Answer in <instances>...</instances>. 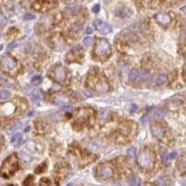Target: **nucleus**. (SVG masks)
I'll list each match as a JSON object with an SVG mask.
<instances>
[{
  "label": "nucleus",
  "mask_w": 186,
  "mask_h": 186,
  "mask_svg": "<svg viewBox=\"0 0 186 186\" xmlns=\"http://www.w3.org/2000/svg\"><path fill=\"white\" fill-rule=\"evenodd\" d=\"M79 54H83L82 49L80 47H76L72 51H70V54L66 56L67 62H78L79 61Z\"/></svg>",
  "instance_id": "4468645a"
},
{
  "label": "nucleus",
  "mask_w": 186,
  "mask_h": 186,
  "mask_svg": "<svg viewBox=\"0 0 186 186\" xmlns=\"http://www.w3.org/2000/svg\"><path fill=\"white\" fill-rule=\"evenodd\" d=\"M9 97H10V91H9V90L3 89V90H1V91H0V98H1L2 100H8Z\"/></svg>",
  "instance_id": "4be33fe9"
},
{
  "label": "nucleus",
  "mask_w": 186,
  "mask_h": 186,
  "mask_svg": "<svg viewBox=\"0 0 186 186\" xmlns=\"http://www.w3.org/2000/svg\"><path fill=\"white\" fill-rule=\"evenodd\" d=\"M34 177L33 176H27L23 182V186H33Z\"/></svg>",
  "instance_id": "412c9836"
},
{
  "label": "nucleus",
  "mask_w": 186,
  "mask_h": 186,
  "mask_svg": "<svg viewBox=\"0 0 186 186\" xmlns=\"http://www.w3.org/2000/svg\"><path fill=\"white\" fill-rule=\"evenodd\" d=\"M175 156H176V152L171 153V154H170V159H173V158H175Z\"/></svg>",
  "instance_id": "72a5a7b5"
},
{
  "label": "nucleus",
  "mask_w": 186,
  "mask_h": 186,
  "mask_svg": "<svg viewBox=\"0 0 186 186\" xmlns=\"http://www.w3.org/2000/svg\"><path fill=\"white\" fill-rule=\"evenodd\" d=\"M149 76H149V73H147V72H142V73L140 72V79L143 80V81H146V80H149Z\"/></svg>",
  "instance_id": "393cba45"
},
{
  "label": "nucleus",
  "mask_w": 186,
  "mask_h": 186,
  "mask_svg": "<svg viewBox=\"0 0 186 186\" xmlns=\"http://www.w3.org/2000/svg\"><path fill=\"white\" fill-rule=\"evenodd\" d=\"M135 153H136V149H135V147H130V149H128V155L133 156L135 155Z\"/></svg>",
  "instance_id": "c85d7f7f"
},
{
  "label": "nucleus",
  "mask_w": 186,
  "mask_h": 186,
  "mask_svg": "<svg viewBox=\"0 0 186 186\" xmlns=\"http://www.w3.org/2000/svg\"><path fill=\"white\" fill-rule=\"evenodd\" d=\"M128 184L130 186H140V179L137 176H133L128 178Z\"/></svg>",
  "instance_id": "a211bd4d"
},
{
  "label": "nucleus",
  "mask_w": 186,
  "mask_h": 186,
  "mask_svg": "<svg viewBox=\"0 0 186 186\" xmlns=\"http://www.w3.org/2000/svg\"><path fill=\"white\" fill-rule=\"evenodd\" d=\"M162 112H161V111H156L155 112V114H154V118H155V119H160V118H162Z\"/></svg>",
  "instance_id": "c756f323"
},
{
  "label": "nucleus",
  "mask_w": 186,
  "mask_h": 186,
  "mask_svg": "<svg viewBox=\"0 0 186 186\" xmlns=\"http://www.w3.org/2000/svg\"><path fill=\"white\" fill-rule=\"evenodd\" d=\"M6 24V17L1 12H0V27H3Z\"/></svg>",
  "instance_id": "cd10ccee"
},
{
  "label": "nucleus",
  "mask_w": 186,
  "mask_h": 186,
  "mask_svg": "<svg viewBox=\"0 0 186 186\" xmlns=\"http://www.w3.org/2000/svg\"><path fill=\"white\" fill-rule=\"evenodd\" d=\"M100 10V5H95V6L93 7V12L94 13H97Z\"/></svg>",
  "instance_id": "2f4dec72"
},
{
  "label": "nucleus",
  "mask_w": 186,
  "mask_h": 186,
  "mask_svg": "<svg viewBox=\"0 0 186 186\" xmlns=\"http://www.w3.org/2000/svg\"><path fill=\"white\" fill-rule=\"evenodd\" d=\"M39 186H58V182L51 179V178H48V177H45V178H41Z\"/></svg>",
  "instance_id": "2eb2a0df"
},
{
  "label": "nucleus",
  "mask_w": 186,
  "mask_h": 186,
  "mask_svg": "<svg viewBox=\"0 0 186 186\" xmlns=\"http://www.w3.org/2000/svg\"><path fill=\"white\" fill-rule=\"evenodd\" d=\"M55 5H56L55 0H33L32 7L36 10L45 12V10H48L50 8L55 7Z\"/></svg>",
  "instance_id": "1a4fd4ad"
},
{
  "label": "nucleus",
  "mask_w": 186,
  "mask_h": 186,
  "mask_svg": "<svg viewBox=\"0 0 186 186\" xmlns=\"http://www.w3.org/2000/svg\"><path fill=\"white\" fill-rule=\"evenodd\" d=\"M20 169V160L16 153H13L3 160L2 164L0 167V176L5 179H9L17 173Z\"/></svg>",
  "instance_id": "f03ea898"
},
{
  "label": "nucleus",
  "mask_w": 186,
  "mask_h": 186,
  "mask_svg": "<svg viewBox=\"0 0 186 186\" xmlns=\"http://www.w3.org/2000/svg\"><path fill=\"white\" fill-rule=\"evenodd\" d=\"M24 18H25V20H32V18H34V15L27 14V15H25V16H24Z\"/></svg>",
  "instance_id": "7c9ffc66"
},
{
  "label": "nucleus",
  "mask_w": 186,
  "mask_h": 186,
  "mask_svg": "<svg viewBox=\"0 0 186 186\" xmlns=\"http://www.w3.org/2000/svg\"><path fill=\"white\" fill-rule=\"evenodd\" d=\"M167 81H168V76H167L166 74H160V76H156L155 85L156 86H162V85H164Z\"/></svg>",
  "instance_id": "dca6fc26"
},
{
  "label": "nucleus",
  "mask_w": 186,
  "mask_h": 186,
  "mask_svg": "<svg viewBox=\"0 0 186 186\" xmlns=\"http://www.w3.org/2000/svg\"><path fill=\"white\" fill-rule=\"evenodd\" d=\"M95 170H96V176L100 179H110L114 176V168L110 163H100Z\"/></svg>",
  "instance_id": "0eeeda50"
},
{
  "label": "nucleus",
  "mask_w": 186,
  "mask_h": 186,
  "mask_svg": "<svg viewBox=\"0 0 186 186\" xmlns=\"http://www.w3.org/2000/svg\"><path fill=\"white\" fill-rule=\"evenodd\" d=\"M95 122V111L90 107H82L76 111L72 121V126L76 130L91 127Z\"/></svg>",
  "instance_id": "f257e3e1"
},
{
  "label": "nucleus",
  "mask_w": 186,
  "mask_h": 186,
  "mask_svg": "<svg viewBox=\"0 0 186 186\" xmlns=\"http://www.w3.org/2000/svg\"><path fill=\"white\" fill-rule=\"evenodd\" d=\"M0 65H1L2 71H5L6 73L13 74L17 69V61L10 55H6V56L2 57Z\"/></svg>",
  "instance_id": "6e6552de"
},
{
  "label": "nucleus",
  "mask_w": 186,
  "mask_h": 186,
  "mask_svg": "<svg viewBox=\"0 0 186 186\" xmlns=\"http://www.w3.org/2000/svg\"><path fill=\"white\" fill-rule=\"evenodd\" d=\"M46 169H47V162H43V163H41L39 167L36 168V174H41Z\"/></svg>",
  "instance_id": "5701e85b"
},
{
  "label": "nucleus",
  "mask_w": 186,
  "mask_h": 186,
  "mask_svg": "<svg viewBox=\"0 0 186 186\" xmlns=\"http://www.w3.org/2000/svg\"><path fill=\"white\" fill-rule=\"evenodd\" d=\"M41 81H42V78H41L40 76H33V79H32V83H33V85H39Z\"/></svg>",
  "instance_id": "a878e982"
},
{
  "label": "nucleus",
  "mask_w": 186,
  "mask_h": 186,
  "mask_svg": "<svg viewBox=\"0 0 186 186\" xmlns=\"http://www.w3.org/2000/svg\"><path fill=\"white\" fill-rule=\"evenodd\" d=\"M95 27H96V29L100 31V33H104V34L110 33L111 31H112V27H111L110 24L106 23V22H103V21H100V20H97L96 22H95Z\"/></svg>",
  "instance_id": "ddd939ff"
},
{
  "label": "nucleus",
  "mask_w": 186,
  "mask_h": 186,
  "mask_svg": "<svg viewBox=\"0 0 186 186\" xmlns=\"http://www.w3.org/2000/svg\"><path fill=\"white\" fill-rule=\"evenodd\" d=\"M67 174H69V167H67V164L65 162H61L55 168L54 175H55V178H56L57 182H60L61 179H63V178L66 177Z\"/></svg>",
  "instance_id": "9d476101"
},
{
  "label": "nucleus",
  "mask_w": 186,
  "mask_h": 186,
  "mask_svg": "<svg viewBox=\"0 0 186 186\" xmlns=\"http://www.w3.org/2000/svg\"><path fill=\"white\" fill-rule=\"evenodd\" d=\"M155 21L160 25H162V27H168L170 23H171V17H170L169 14L167 13H159L156 14L155 16H154Z\"/></svg>",
  "instance_id": "f8f14e48"
},
{
  "label": "nucleus",
  "mask_w": 186,
  "mask_h": 186,
  "mask_svg": "<svg viewBox=\"0 0 186 186\" xmlns=\"http://www.w3.org/2000/svg\"><path fill=\"white\" fill-rule=\"evenodd\" d=\"M111 55V46L109 41L105 39H98L95 43L94 48V56L100 61H104L105 58Z\"/></svg>",
  "instance_id": "7ed1b4c3"
},
{
  "label": "nucleus",
  "mask_w": 186,
  "mask_h": 186,
  "mask_svg": "<svg viewBox=\"0 0 186 186\" xmlns=\"http://www.w3.org/2000/svg\"><path fill=\"white\" fill-rule=\"evenodd\" d=\"M129 79L131 81H135V80L140 79V71L136 70V69H133V70H130L129 72Z\"/></svg>",
  "instance_id": "6ab92c4d"
},
{
  "label": "nucleus",
  "mask_w": 186,
  "mask_h": 186,
  "mask_svg": "<svg viewBox=\"0 0 186 186\" xmlns=\"http://www.w3.org/2000/svg\"><path fill=\"white\" fill-rule=\"evenodd\" d=\"M7 186H16V185H12V184H9V185H7Z\"/></svg>",
  "instance_id": "f704fd0d"
},
{
  "label": "nucleus",
  "mask_w": 186,
  "mask_h": 186,
  "mask_svg": "<svg viewBox=\"0 0 186 186\" xmlns=\"http://www.w3.org/2000/svg\"><path fill=\"white\" fill-rule=\"evenodd\" d=\"M151 133L156 140H164V136H166V129L163 128L161 125L159 123H155V125H152L151 127Z\"/></svg>",
  "instance_id": "9b49d317"
},
{
  "label": "nucleus",
  "mask_w": 186,
  "mask_h": 186,
  "mask_svg": "<svg viewBox=\"0 0 186 186\" xmlns=\"http://www.w3.org/2000/svg\"><path fill=\"white\" fill-rule=\"evenodd\" d=\"M91 42H93V38L86 37L83 39V45H85V46H89V45H91Z\"/></svg>",
  "instance_id": "bb28decb"
},
{
  "label": "nucleus",
  "mask_w": 186,
  "mask_h": 186,
  "mask_svg": "<svg viewBox=\"0 0 186 186\" xmlns=\"http://www.w3.org/2000/svg\"><path fill=\"white\" fill-rule=\"evenodd\" d=\"M137 163L144 170L152 169L154 166V155L149 149H142L137 155Z\"/></svg>",
  "instance_id": "20e7f679"
},
{
  "label": "nucleus",
  "mask_w": 186,
  "mask_h": 186,
  "mask_svg": "<svg viewBox=\"0 0 186 186\" xmlns=\"http://www.w3.org/2000/svg\"><path fill=\"white\" fill-rule=\"evenodd\" d=\"M72 154H73L74 158H76L78 162L81 164V166H85L87 163L91 162L95 160V156L93 154H90L89 152L87 151H83L80 147H72Z\"/></svg>",
  "instance_id": "39448f33"
},
{
  "label": "nucleus",
  "mask_w": 186,
  "mask_h": 186,
  "mask_svg": "<svg viewBox=\"0 0 186 186\" xmlns=\"http://www.w3.org/2000/svg\"><path fill=\"white\" fill-rule=\"evenodd\" d=\"M118 14H119L121 17H128L130 15V12L127 8H122V9H120L119 12H118Z\"/></svg>",
  "instance_id": "b1692460"
},
{
  "label": "nucleus",
  "mask_w": 186,
  "mask_h": 186,
  "mask_svg": "<svg viewBox=\"0 0 186 186\" xmlns=\"http://www.w3.org/2000/svg\"><path fill=\"white\" fill-rule=\"evenodd\" d=\"M55 103L61 105V106H63V105H67V104H69V100H67L66 97L57 96L56 98H55Z\"/></svg>",
  "instance_id": "f3484780"
},
{
  "label": "nucleus",
  "mask_w": 186,
  "mask_h": 186,
  "mask_svg": "<svg viewBox=\"0 0 186 186\" xmlns=\"http://www.w3.org/2000/svg\"><path fill=\"white\" fill-rule=\"evenodd\" d=\"M49 76L54 81H56V82L61 83V85H65L67 82V72L61 65H55L51 69V72L49 73Z\"/></svg>",
  "instance_id": "423d86ee"
},
{
  "label": "nucleus",
  "mask_w": 186,
  "mask_h": 186,
  "mask_svg": "<svg viewBox=\"0 0 186 186\" xmlns=\"http://www.w3.org/2000/svg\"><path fill=\"white\" fill-rule=\"evenodd\" d=\"M87 34H90L91 33V32H93V29H91V27H88V29H87Z\"/></svg>",
  "instance_id": "473e14b6"
},
{
  "label": "nucleus",
  "mask_w": 186,
  "mask_h": 186,
  "mask_svg": "<svg viewBox=\"0 0 186 186\" xmlns=\"http://www.w3.org/2000/svg\"><path fill=\"white\" fill-rule=\"evenodd\" d=\"M178 169L179 170H186V154L182 156V159L178 161Z\"/></svg>",
  "instance_id": "aec40b11"
}]
</instances>
